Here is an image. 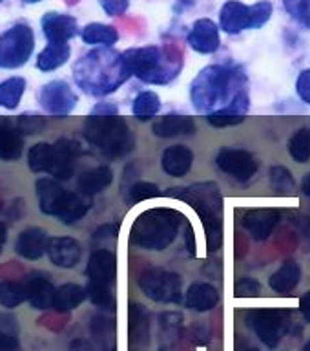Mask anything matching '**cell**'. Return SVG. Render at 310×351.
Here are the masks:
<instances>
[{
  "instance_id": "obj_1",
  "label": "cell",
  "mask_w": 310,
  "mask_h": 351,
  "mask_svg": "<svg viewBox=\"0 0 310 351\" xmlns=\"http://www.w3.org/2000/svg\"><path fill=\"white\" fill-rule=\"evenodd\" d=\"M130 77L122 60V53H117L109 48L92 49L90 53L82 55L73 66V79L77 86L93 97H104L114 93Z\"/></svg>"
},
{
  "instance_id": "obj_2",
  "label": "cell",
  "mask_w": 310,
  "mask_h": 351,
  "mask_svg": "<svg viewBox=\"0 0 310 351\" xmlns=\"http://www.w3.org/2000/svg\"><path fill=\"white\" fill-rule=\"evenodd\" d=\"M243 81L245 77L237 73L234 68L221 64L203 68L190 84V99L194 108L207 115L224 110L241 92V88L237 86Z\"/></svg>"
},
{
  "instance_id": "obj_3",
  "label": "cell",
  "mask_w": 310,
  "mask_h": 351,
  "mask_svg": "<svg viewBox=\"0 0 310 351\" xmlns=\"http://www.w3.org/2000/svg\"><path fill=\"white\" fill-rule=\"evenodd\" d=\"M170 196L183 199L194 207L205 227V240L210 252L223 245V197L214 181L194 183L179 189H170Z\"/></svg>"
},
{
  "instance_id": "obj_4",
  "label": "cell",
  "mask_w": 310,
  "mask_h": 351,
  "mask_svg": "<svg viewBox=\"0 0 310 351\" xmlns=\"http://www.w3.org/2000/svg\"><path fill=\"white\" fill-rule=\"evenodd\" d=\"M122 60L128 73L148 84H168L179 75L181 51L159 46L130 48L122 53Z\"/></svg>"
},
{
  "instance_id": "obj_5",
  "label": "cell",
  "mask_w": 310,
  "mask_h": 351,
  "mask_svg": "<svg viewBox=\"0 0 310 351\" xmlns=\"http://www.w3.org/2000/svg\"><path fill=\"white\" fill-rule=\"evenodd\" d=\"M183 214L175 208H148L139 214L130 229V241L144 251H164L177 238Z\"/></svg>"
},
{
  "instance_id": "obj_6",
  "label": "cell",
  "mask_w": 310,
  "mask_h": 351,
  "mask_svg": "<svg viewBox=\"0 0 310 351\" xmlns=\"http://www.w3.org/2000/svg\"><path fill=\"white\" fill-rule=\"evenodd\" d=\"M82 136L106 158H122L135 148V137L120 115H90L82 126Z\"/></svg>"
},
{
  "instance_id": "obj_7",
  "label": "cell",
  "mask_w": 310,
  "mask_h": 351,
  "mask_svg": "<svg viewBox=\"0 0 310 351\" xmlns=\"http://www.w3.org/2000/svg\"><path fill=\"white\" fill-rule=\"evenodd\" d=\"M81 145L62 137L55 143H37L27 152V165L37 174H49L55 180H70L75 170Z\"/></svg>"
},
{
  "instance_id": "obj_8",
  "label": "cell",
  "mask_w": 310,
  "mask_h": 351,
  "mask_svg": "<svg viewBox=\"0 0 310 351\" xmlns=\"http://www.w3.org/2000/svg\"><path fill=\"white\" fill-rule=\"evenodd\" d=\"M245 324L268 350H276L289 331L290 313L274 307L250 309L245 315Z\"/></svg>"
},
{
  "instance_id": "obj_9",
  "label": "cell",
  "mask_w": 310,
  "mask_h": 351,
  "mask_svg": "<svg viewBox=\"0 0 310 351\" xmlns=\"http://www.w3.org/2000/svg\"><path fill=\"white\" fill-rule=\"evenodd\" d=\"M35 49V33L27 24H15L0 35V68L13 70L29 60Z\"/></svg>"
},
{
  "instance_id": "obj_10",
  "label": "cell",
  "mask_w": 310,
  "mask_h": 351,
  "mask_svg": "<svg viewBox=\"0 0 310 351\" xmlns=\"http://www.w3.org/2000/svg\"><path fill=\"white\" fill-rule=\"evenodd\" d=\"M183 280L177 273L161 267H148L139 274L142 295L157 304H179Z\"/></svg>"
},
{
  "instance_id": "obj_11",
  "label": "cell",
  "mask_w": 310,
  "mask_h": 351,
  "mask_svg": "<svg viewBox=\"0 0 310 351\" xmlns=\"http://www.w3.org/2000/svg\"><path fill=\"white\" fill-rule=\"evenodd\" d=\"M38 103L49 115L64 117L75 110L79 97L73 92V88L66 81H49L46 82L38 92Z\"/></svg>"
},
{
  "instance_id": "obj_12",
  "label": "cell",
  "mask_w": 310,
  "mask_h": 351,
  "mask_svg": "<svg viewBox=\"0 0 310 351\" xmlns=\"http://www.w3.org/2000/svg\"><path fill=\"white\" fill-rule=\"evenodd\" d=\"M216 163L224 174L240 183H246L257 172V161L248 150L243 148H221L216 156Z\"/></svg>"
},
{
  "instance_id": "obj_13",
  "label": "cell",
  "mask_w": 310,
  "mask_h": 351,
  "mask_svg": "<svg viewBox=\"0 0 310 351\" xmlns=\"http://www.w3.org/2000/svg\"><path fill=\"white\" fill-rule=\"evenodd\" d=\"M46 254H48L49 262L53 263L55 267L73 269L77 263L81 262L82 247L75 238L53 236V238H48Z\"/></svg>"
},
{
  "instance_id": "obj_14",
  "label": "cell",
  "mask_w": 310,
  "mask_h": 351,
  "mask_svg": "<svg viewBox=\"0 0 310 351\" xmlns=\"http://www.w3.org/2000/svg\"><path fill=\"white\" fill-rule=\"evenodd\" d=\"M279 219H281V213L276 208H250L243 214L241 223L254 240L265 241L270 238Z\"/></svg>"
},
{
  "instance_id": "obj_15",
  "label": "cell",
  "mask_w": 310,
  "mask_h": 351,
  "mask_svg": "<svg viewBox=\"0 0 310 351\" xmlns=\"http://www.w3.org/2000/svg\"><path fill=\"white\" fill-rule=\"evenodd\" d=\"M186 43L194 51L203 55H210L218 51L221 46L219 38V26L210 19H199L186 35Z\"/></svg>"
},
{
  "instance_id": "obj_16",
  "label": "cell",
  "mask_w": 310,
  "mask_h": 351,
  "mask_svg": "<svg viewBox=\"0 0 310 351\" xmlns=\"http://www.w3.org/2000/svg\"><path fill=\"white\" fill-rule=\"evenodd\" d=\"M88 282L93 284L112 285L114 287L117 278V256L108 249H97L92 252L86 265Z\"/></svg>"
},
{
  "instance_id": "obj_17",
  "label": "cell",
  "mask_w": 310,
  "mask_h": 351,
  "mask_svg": "<svg viewBox=\"0 0 310 351\" xmlns=\"http://www.w3.org/2000/svg\"><path fill=\"white\" fill-rule=\"evenodd\" d=\"M40 26H42L44 37L48 38V43H70L71 38L79 35L77 19L66 15V13L49 11L42 16Z\"/></svg>"
},
{
  "instance_id": "obj_18",
  "label": "cell",
  "mask_w": 310,
  "mask_h": 351,
  "mask_svg": "<svg viewBox=\"0 0 310 351\" xmlns=\"http://www.w3.org/2000/svg\"><path fill=\"white\" fill-rule=\"evenodd\" d=\"M35 191H37V199L40 210L44 214H48V216H55L57 218V214L60 213V208L64 205L68 191L60 185L59 181L49 180V178H40L35 183Z\"/></svg>"
},
{
  "instance_id": "obj_19",
  "label": "cell",
  "mask_w": 310,
  "mask_h": 351,
  "mask_svg": "<svg viewBox=\"0 0 310 351\" xmlns=\"http://www.w3.org/2000/svg\"><path fill=\"white\" fill-rule=\"evenodd\" d=\"M219 27L229 35L250 29V8L240 0H229L219 11Z\"/></svg>"
},
{
  "instance_id": "obj_20",
  "label": "cell",
  "mask_w": 310,
  "mask_h": 351,
  "mask_svg": "<svg viewBox=\"0 0 310 351\" xmlns=\"http://www.w3.org/2000/svg\"><path fill=\"white\" fill-rule=\"evenodd\" d=\"M194 165V152L186 145H172L161 156V167L170 178H185Z\"/></svg>"
},
{
  "instance_id": "obj_21",
  "label": "cell",
  "mask_w": 310,
  "mask_h": 351,
  "mask_svg": "<svg viewBox=\"0 0 310 351\" xmlns=\"http://www.w3.org/2000/svg\"><path fill=\"white\" fill-rule=\"evenodd\" d=\"M26 287L27 295H29L27 296V302L31 304L33 309L44 311V309H51L53 307L57 287L46 276L38 273H31L26 278Z\"/></svg>"
},
{
  "instance_id": "obj_22",
  "label": "cell",
  "mask_w": 310,
  "mask_h": 351,
  "mask_svg": "<svg viewBox=\"0 0 310 351\" xmlns=\"http://www.w3.org/2000/svg\"><path fill=\"white\" fill-rule=\"evenodd\" d=\"M152 132L157 137H163V139L179 136H194L196 134V123L188 115L166 114L153 123Z\"/></svg>"
},
{
  "instance_id": "obj_23",
  "label": "cell",
  "mask_w": 310,
  "mask_h": 351,
  "mask_svg": "<svg viewBox=\"0 0 310 351\" xmlns=\"http://www.w3.org/2000/svg\"><path fill=\"white\" fill-rule=\"evenodd\" d=\"M128 335H130L131 344L137 348H144L150 344V313L139 302H130Z\"/></svg>"
},
{
  "instance_id": "obj_24",
  "label": "cell",
  "mask_w": 310,
  "mask_h": 351,
  "mask_svg": "<svg viewBox=\"0 0 310 351\" xmlns=\"http://www.w3.org/2000/svg\"><path fill=\"white\" fill-rule=\"evenodd\" d=\"M90 333L97 351H117V322L108 315H95L90 322Z\"/></svg>"
},
{
  "instance_id": "obj_25",
  "label": "cell",
  "mask_w": 310,
  "mask_h": 351,
  "mask_svg": "<svg viewBox=\"0 0 310 351\" xmlns=\"http://www.w3.org/2000/svg\"><path fill=\"white\" fill-rule=\"evenodd\" d=\"M219 304V291L208 282H197L186 289L185 306L192 311L207 313L212 311Z\"/></svg>"
},
{
  "instance_id": "obj_26",
  "label": "cell",
  "mask_w": 310,
  "mask_h": 351,
  "mask_svg": "<svg viewBox=\"0 0 310 351\" xmlns=\"http://www.w3.org/2000/svg\"><path fill=\"white\" fill-rule=\"evenodd\" d=\"M46 245H48L46 232L38 227H29L18 234L15 241V251L18 256L26 260H38L46 252Z\"/></svg>"
},
{
  "instance_id": "obj_27",
  "label": "cell",
  "mask_w": 310,
  "mask_h": 351,
  "mask_svg": "<svg viewBox=\"0 0 310 351\" xmlns=\"http://www.w3.org/2000/svg\"><path fill=\"white\" fill-rule=\"evenodd\" d=\"M24 150V136H22L15 123L0 117V159L15 161Z\"/></svg>"
},
{
  "instance_id": "obj_28",
  "label": "cell",
  "mask_w": 310,
  "mask_h": 351,
  "mask_svg": "<svg viewBox=\"0 0 310 351\" xmlns=\"http://www.w3.org/2000/svg\"><path fill=\"white\" fill-rule=\"evenodd\" d=\"M301 282V267L296 260H287L281 263V267L268 278V285L274 293L279 295H289L300 285Z\"/></svg>"
},
{
  "instance_id": "obj_29",
  "label": "cell",
  "mask_w": 310,
  "mask_h": 351,
  "mask_svg": "<svg viewBox=\"0 0 310 351\" xmlns=\"http://www.w3.org/2000/svg\"><path fill=\"white\" fill-rule=\"evenodd\" d=\"M114 181V172L106 165H101V167H95V169H90L86 172H82L79 176V192L86 194V196H95L99 192H103L104 189H108Z\"/></svg>"
},
{
  "instance_id": "obj_30",
  "label": "cell",
  "mask_w": 310,
  "mask_h": 351,
  "mask_svg": "<svg viewBox=\"0 0 310 351\" xmlns=\"http://www.w3.org/2000/svg\"><path fill=\"white\" fill-rule=\"evenodd\" d=\"M90 208H92V196H86L82 192H68L64 205L57 214V218L60 219V223L73 225L84 218Z\"/></svg>"
},
{
  "instance_id": "obj_31",
  "label": "cell",
  "mask_w": 310,
  "mask_h": 351,
  "mask_svg": "<svg viewBox=\"0 0 310 351\" xmlns=\"http://www.w3.org/2000/svg\"><path fill=\"white\" fill-rule=\"evenodd\" d=\"M86 298V287H82V285L77 284H64L60 285V287H57L53 307H51V309H55V311L59 313H70L81 306Z\"/></svg>"
},
{
  "instance_id": "obj_32",
  "label": "cell",
  "mask_w": 310,
  "mask_h": 351,
  "mask_svg": "<svg viewBox=\"0 0 310 351\" xmlns=\"http://www.w3.org/2000/svg\"><path fill=\"white\" fill-rule=\"evenodd\" d=\"M71 48L68 43H48V46L38 53L37 68L40 71H53L68 62Z\"/></svg>"
},
{
  "instance_id": "obj_33",
  "label": "cell",
  "mask_w": 310,
  "mask_h": 351,
  "mask_svg": "<svg viewBox=\"0 0 310 351\" xmlns=\"http://www.w3.org/2000/svg\"><path fill=\"white\" fill-rule=\"evenodd\" d=\"M81 37L84 44H92V46H104V48H112L117 40H119V33L114 26L108 24H101V22H92L81 29Z\"/></svg>"
},
{
  "instance_id": "obj_34",
  "label": "cell",
  "mask_w": 310,
  "mask_h": 351,
  "mask_svg": "<svg viewBox=\"0 0 310 351\" xmlns=\"http://www.w3.org/2000/svg\"><path fill=\"white\" fill-rule=\"evenodd\" d=\"M27 82L24 77H10L0 82V106L15 110L21 104V99L26 92Z\"/></svg>"
},
{
  "instance_id": "obj_35",
  "label": "cell",
  "mask_w": 310,
  "mask_h": 351,
  "mask_svg": "<svg viewBox=\"0 0 310 351\" xmlns=\"http://www.w3.org/2000/svg\"><path fill=\"white\" fill-rule=\"evenodd\" d=\"M159 110H161V99L152 90L137 93V97L131 103V114L141 121L152 119L153 115L159 114Z\"/></svg>"
},
{
  "instance_id": "obj_36",
  "label": "cell",
  "mask_w": 310,
  "mask_h": 351,
  "mask_svg": "<svg viewBox=\"0 0 310 351\" xmlns=\"http://www.w3.org/2000/svg\"><path fill=\"white\" fill-rule=\"evenodd\" d=\"M26 282H15V280H4L0 282V306L8 309H15L27 300Z\"/></svg>"
},
{
  "instance_id": "obj_37",
  "label": "cell",
  "mask_w": 310,
  "mask_h": 351,
  "mask_svg": "<svg viewBox=\"0 0 310 351\" xmlns=\"http://www.w3.org/2000/svg\"><path fill=\"white\" fill-rule=\"evenodd\" d=\"M289 154L296 163H309L310 161V128L303 126L289 139Z\"/></svg>"
},
{
  "instance_id": "obj_38",
  "label": "cell",
  "mask_w": 310,
  "mask_h": 351,
  "mask_svg": "<svg viewBox=\"0 0 310 351\" xmlns=\"http://www.w3.org/2000/svg\"><path fill=\"white\" fill-rule=\"evenodd\" d=\"M88 298L92 300L93 306L101 307V309H106V311H115V295L112 291V285H103V284H93V282H88L86 285Z\"/></svg>"
},
{
  "instance_id": "obj_39",
  "label": "cell",
  "mask_w": 310,
  "mask_h": 351,
  "mask_svg": "<svg viewBox=\"0 0 310 351\" xmlns=\"http://www.w3.org/2000/svg\"><path fill=\"white\" fill-rule=\"evenodd\" d=\"M270 186L274 191L279 192V194H292L296 186L294 176L290 174V170L287 167H281V165H276L270 169Z\"/></svg>"
},
{
  "instance_id": "obj_40",
  "label": "cell",
  "mask_w": 310,
  "mask_h": 351,
  "mask_svg": "<svg viewBox=\"0 0 310 351\" xmlns=\"http://www.w3.org/2000/svg\"><path fill=\"white\" fill-rule=\"evenodd\" d=\"M161 196V191L155 183H150V181H137L128 189V194H126V202L133 205V203L146 202V199H152V197Z\"/></svg>"
},
{
  "instance_id": "obj_41",
  "label": "cell",
  "mask_w": 310,
  "mask_h": 351,
  "mask_svg": "<svg viewBox=\"0 0 310 351\" xmlns=\"http://www.w3.org/2000/svg\"><path fill=\"white\" fill-rule=\"evenodd\" d=\"M272 11L274 8L268 0H261V2L250 5V29H259L265 26L270 21Z\"/></svg>"
},
{
  "instance_id": "obj_42",
  "label": "cell",
  "mask_w": 310,
  "mask_h": 351,
  "mask_svg": "<svg viewBox=\"0 0 310 351\" xmlns=\"http://www.w3.org/2000/svg\"><path fill=\"white\" fill-rule=\"evenodd\" d=\"M285 10L300 21L303 26L310 27V0H283Z\"/></svg>"
},
{
  "instance_id": "obj_43",
  "label": "cell",
  "mask_w": 310,
  "mask_h": 351,
  "mask_svg": "<svg viewBox=\"0 0 310 351\" xmlns=\"http://www.w3.org/2000/svg\"><path fill=\"white\" fill-rule=\"evenodd\" d=\"M234 293L237 298H256L261 295V284L256 278H240L234 285Z\"/></svg>"
},
{
  "instance_id": "obj_44",
  "label": "cell",
  "mask_w": 310,
  "mask_h": 351,
  "mask_svg": "<svg viewBox=\"0 0 310 351\" xmlns=\"http://www.w3.org/2000/svg\"><path fill=\"white\" fill-rule=\"evenodd\" d=\"M207 119L216 128H227V126L241 125L245 121V115H235L227 112V110H219V112H214V114L207 115Z\"/></svg>"
},
{
  "instance_id": "obj_45",
  "label": "cell",
  "mask_w": 310,
  "mask_h": 351,
  "mask_svg": "<svg viewBox=\"0 0 310 351\" xmlns=\"http://www.w3.org/2000/svg\"><path fill=\"white\" fill-rule=\"evenodd\" d=\"M15 126L24 136V134H37L46 126V123L38 115H18V119L15 121Z\"/></svg>"
},
{
  "instance_id": "obj_46",
  "label": "cell",
  "mask_w": 310,
  "mask_h": 351,
  "mask_svg": "<svg viewBox=\"0 0 310 351\" xmlns=\"http://www.w3.org/2000/svg\"><path fill=\"white\" fill-rule=\"evenodd\" d=\"M99 4L108 16H120L128 11L130 0H99Z\"/></svg>"
},
{
  "instance_id": "obj_47",
  "label": "cell",
  "mask_w": 310,
  "mask_h": 351,
  "mask_svg": "<svg viewBox=\"0 0 310 351\" xmlns=\"http://www.w3.org/2000/svg\"><path fill=\"white\" fill-rule=\"evenodd\" d=\"M296 93L305 104H310V68L303 70L296 79Z\"/></svg>"
},
{
  "instance_id": "obj_48",
  "label": "cell",
  "mask_w": 310,
  "mask_h": 351,
  "mask_svg": "<svg viewBox=\"0 0 310 351\" xmlns=\"http://www.w3.org/2000/svg\"><path fill=\"white\" fill-rule=\"evenodd\" d=\"M0 351H24L16 335L0 331Z\"/></svg>"
},
{
  "instance_id": "obj_49",
  "label": "cell",
  "mask_w": 310,
  "mask_h": 351,
  "mask_svg": "<svg viewBox=\"0 0 310 351\" xmlns=\"http://www.w3.org/2000/svg\"><path fill=\"white\" fill-rule=\"evenodd\" d=\"M119 234V225L115 223H108V225H103V227H99L97 230H95V234H93V238L95 240H106V238H115V236Z\"/></svg>"
},
{
  "instance_id": "obj_50",
  "label": "cell",
  "mask_w": 310,
  "mask_h": 351,
  "mask_svg": "<svg viewBox=\"0 0 310 351\" xmlns=\"http://www.w3.org/2000/svg\"><path fill=\"white\" fill-rule=\"evenodd\" d=\"M90 115H119V108L114 103H97Z\"/></svg>"
},
{
  "instance_id": "obj_51",
  "label": "cell",
  "mask_w": 310,
  "mask_h": 351,
  "mask_svg": "<svg viewBox=\"0 0 310 351\" xmlns=\"http://www.w3.org/2000/svg\"><path fill=\"white\" fill-rule=\"evenodd\" d=\"M0 331L11 335H18V326H16L15 318L8 317V315H0Z\"/></svg>"
},
{
  "instance_id": "obj_52",
  "label": "cell",
  "mask_w": 310,
  "mask_h": 351,
  "mask_svg": "<svg viewBox=\"0 0 310 351\" xmlns=\"http://www.w3.org/2000/svg\"><path fill=\"white\" fill-rule=\"evenodd\" d=\"M70 351H95V346L88 339H73L70 342Z\"/></svg>"
},
{
  "instance_id": "obj_53",
  "label": "cell",
  "mask_w": 310,
  "mask_h": 351,
  "mask_svg": "<svg viewBox=\"0 0 310 351\" xmlns=\"http://www.w3.org/2000/svg\"><path fill=\"white\" fill-rule=\"evenodd\" d=\"M300 311L305 318V322L310 324V291H307L305 295L300 298Z\"/></svg>"
},
{
  "instance_id": "obj_54",
  "label": "cell",
  "mask_w": 310,
  "mask_h": 351,
  "mask_svg": "<svg viewBox=\"0 0 310 351\" xmlns=\"http://www.w3.org/2000/svg\"><path fill=\"white\" fill-rule=\"evenodd\" d=\"M301 191L305 192L307 196H310V172L303 176V181H301Z\"/></svg>"
},
{
  "instance_id": "obj_55",
  "label": "cell",
  "mask_w": 310,
  "mask_h": 351,
  "mask_svg": "<svg viewBox=\"0 0 310 351\" xmlns=\"http://www.w3.org/2000/svg\"><path fill=\"white\" fill-rule=\"evenodd\" d=\"M5 234H8V230H5V225L0 221V252H2V249H4Z\"/></svg>"
},
{
  "instance_id": "obj_56",
  "label": "cell",
  "mask_w": 310,
  "mask_h": 351,
  "mask_svg": "<svg viewBox=\"0 0 310 351\" xmlns=\"http://www.w3.org/2000/svg\"><path fill=\"white\" fill-rule=\"evenodd\" d=\"M24 4H38V2H42V0H22Z\"/></svg>"
},
{
  "instance_id": "obj_57",
  "label": "cell",
  "mask_w": 310,
  "mask_h": 351,
  "mask_svg": "<svg viewBox=\"0 0 310 351\" xmlns=\"http://www.w3.org/2000/svg\"><path fill=\"white\" fill-rule=\"evenodd\" d=\"M303 351H310V340H309V342H307L305 346H303Z\"/></svg>"
},
{
  "instance_id": "obj_58",
  "label": "cell",
  "mask_w": 310,
  "mask_h": 351,
  "mask_svg": "<svg viewBox=\"0 0 310 351\" xmlns=\"http://www.w3.org/2000/svg\"><path fill=\"white\" fill-rule=\"evenodd\" d=\"M245 351H259V350H256V348H252V350H245Z\"/></svg>"
},
{
  "instance_id": "obj_59",
  "label": "cell",
  "mask_w": 310,
  "mask_h": 351,
  "mask_svg": "<svg viewBox=\"0 0 310 351\" xmlns=\"http://www.w3.org/2000/svg\"><path fill=\"white\" fill-rule=\"evenodd\" d=\"M0 2H2V0H0Z\"/></svg>"
}]
</instances>
